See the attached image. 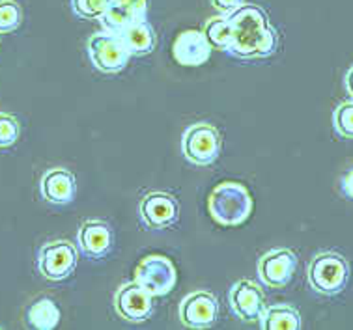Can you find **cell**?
<instances>
[{"mask_svg":"<svg viewBox=\"0 0 353 330\" xmlns=\"http://www.w3.org/2000/svg\"><path fill=\"white\" fill-rule=\"evenodd\" d=\"M334 131L344 136V138H353V101L341 103L333 112Z\"/></svg>","mask_w":353,"mask_h":330,"instance_id":"7402d4cb","label":"cell"},{"mask_svg":"<svg viewBox=\"0 0 353 330\" xmlns=\"http://www.w3.org/2000/svg\"><path fill=\"white\" fill-rule=\"evenodd\" d=\"M180 321L189 329H210L219 316L217 298L208 291L189 293L180 302Z\"/></svg>","mask_w":353,"mask_h":330,"instance_id":"8fae6325","label":"cell"},{"mask_svg":"<svg viewBox=\"0 0 353 330\" xmlns=\"http://www.w3.org/2000/svg\"><path fill=\"white\" fill-rule=\"evenodd\" d=\"M114 311L129 323H142L152 318L154 295L146 291L139 282H125L114 293Z\"/></svg>","mask_w":353,"mask_h":330,"instance_id":"ba28073f","label":"cell"},{"mask_svg":"<svg viewBox=\"0 0 353 330\" xmlns=\"http://www.w3.org/2000/svg\"><path fill=\"white\" fill-rule=\"evenodd\" d=\"M135 282H139L154 297H165L172 291L178 282V271L168 258L161 254L146 256L135 271Z\"/></svg>","mask_w":353,"mask_h":330,"instance_id":"52a82bcc","label":"cell"},{"mask_svg":"<svg viewBox=\"0 0 353 330\" xmlns=\"http://www.w3.org/2000/svg\"><path fill=\"white\" fill-rule=\"evenodd\" d=\"M254 209L249 189L236 181L217 185L208 198V211L221 226H241L249 220Z\"/></svg>","mask_w":353,"mask_h":330,"instance_id":"7a4b0ae2","label":"cell"},{"mask_svg":"<svg viewBox=\"0 0 353 330\" xmlns=\"http://www.w3.org/2000/svg\"><path fill=\"white\" fill-rule=\"evenodd\" d=\"M202 32H204L208 43L212 45V49H219V51L230 49L232 25L228 15H215L212 19H208Z\"/></svg>","mask_w":353,"mask_h":330,"instance_id":"d6986e66","label":"cell"},{"mask_svg":"<svg viewBox=\"0 0 353 330\" xmlns=\"http://www.w3.org/2000/svg\"><path fill=\"white\" fill-rule=\"evenodd\" d=\"M307 278L310 287L320 295L333 297L347 286L350 280V263L339 252H320L310 261L307 269Z\"/></svg>","mask_w":353,"mask_h":330,"instance_id":"3957f363","label":"cell"},{"mask_svg":"<svg viewBox=\"0 0 353 330\" xmlns=\"http://www.w3.org/2000/svg\"><path fill=\"white\" fill-rule=\"evenodd\" d=\"M260 329L262 330H299L301 329V316L294 306L275 305L263 308L260 316Z\"/></svg>","mask_w":353,"mask_h":330,"instance_id":"e0dca14e","label":"cell"},{"mask_svg":"<svg viewBox=\"0 0 353 330\" xmlns=\"http://www.w3.org/2000/svg\"><path fill=\"white\" fill-rule=\"evenodd\" d=\"M112 4V0H71V8L81 19H101L107 10Z\"/></svg>","mask_w":353,"mask_h":330,"instance_id":"44dd1931","label":"cell"},{"mask_svg":"<svg viewBox=\"0 0 353 330\" xmlns=\"http://www.w3.org/2000/svg\"><path fill=\"white\" fill-rule=\"evenodd\" d=\"M39 192L41 198L52 205H68L77 196V181L70 170L52 168L46 172L39 181Z\"/></svg>","mask_w":353,"mask_h":330,"instance_id":"9a60e30c","label":"cell"},{"mask_svg":"<svg viewBox=\"0 0 353 330\" xmlns=\"http://www.w3.org/2000/svg\"><path fill=\"white\" fill-rule=\"evenodd\" d=\"M346 90H347V94H350V97L353 99V68H350V71L346 73Z\"/></svg>","mask_w":353,"mask_h":330,"instance_id":"4316f807","label":"cell"},{"mask_svg":"<svg viewBox=\"0 0 353 330\" xmlns=\"http://www.w3.org/2000/svg\"><path fill=\"white\" fill-rule=\"evenodd\" d=\"M23 21V10L15 0H0V34L17 30Z\"/></svg>","mask_w":353,"mask_h":330,"instance_id":"ffe728a7","label":"cell"},{"mask_svg":"<svg viewBox=\"0 0 353 330\" xmlns=\"http://www.w3.org/2000/svg\"><path fill=\"white\" fill-rule=\"evenodd\" d=\"M139 216L150 229H167L180 220V203L168 192H148L139 203Z\"/></svg>","mask_w":353,"mask_h":330,"instance_id":"9c48e42d","label":"cell"},{"mask_svg":"<svg viewBox=\"0 0 353 330\" xmlns=\"http://www.w3.org/2000/svg\"><path fill=\"white\" fill-rule=\"evenodd\" d=\"M341 192L344 198L353 200V168H350L341 178Z\"/></svg>","mask_w":353,"mask_h":330,"instance_id":"484cf974","label":"cell"},{"mask_svg":"<svg viewBox=\"0 0 353 330\" xmlns=\"http://www.w3.org/2000/svg\"><path fill=\"white\" fill-rule=\"evenodd\" d=\"M118 38L122 39L123 47L131 56H144L154 51L155 32L146 17L129 21L118 30Z\"/></svg>","mask_w":353,"mask_h":330,"instance_id":"2e32d148","label":"cell"},{"mask_svg":"<svg viewBox=\"0 0 353 330\" xmlns=\"http://www.w3.org/2000/svg\"><path fill=\"white\" fill-rule=\"evenodd\" d=\"M212 45L208 43L202 30H183L172 43V56L180 65L196 68L205 64L212 56Z\"/></svg>","mask_w":353,"mask_h":330,"instance_id":"5bb4252c","label":"cell"},{"mask_svg":"<svg viewBox=\"0 0 353 330\" xmlns=\"http://www.w3.org/2000/svg\"><path fill=\"white\" fill-rule=\"evenodd\" d=\"M112 4L129 12L133 17H146L148 13V0H112Z\"/></svg>","mask_w":353,"mask_h":330,"instance_id":"cb8c5ba5","label":"cell"},{"mask_svg":"<svg viewBox=\"0 0 353 330\" xmlns=\"http://www.w3.org/2000/svg\"><path fill=\"white\" fill-rule=\"evenodd\" d=\"M77 243L81 252L90 260H103L114 247V235L107 223L90 218L81 224L77 231Z\"/></svg>","mask_w":353,"mask_h":330,"instance_id":"4fadbf2b","label":"cell"},{"mask_svg":"<svg viewBox=\"0 0 353 330\" xmlns=\"http://www.w3.org/2000/svg\"><path fill=\"white\" fill-rule=\"evenodd\" d=\"M77 267V248L70 241L46 243L38 252V271L49 282H62L70 278Z\"/></svg>","mask_w":353,"mask_h":330,"instance_id":"8992f818","label":"cell"},{"mask_svg":"<svg viewBox=\"0 0 353 330\" xmlns=\"http://www.w3.org/2000/svg\"><path fill=\"white\" fill-rule=\"evenodd\" d=\"M88 56L97 71L105 75H116L128 65L131 54L123 47L118 34L101 30L92 34L88 39Z\"/></svg>","mask_w":353,"mask_h":330,"instance_id":"5b68a950","label":"cell"},{"mask_svg":"<svg viewBox=\"0 0 353 330\" xmlns=\"http://www.w3.org/2000/svg\"><path fill=\"white\" fill-rule=\"evenodd\" d=\"M21 125L17 118L0 112V147H12L19 138Z\"/></svg>","mask_w":353,"mask_h":330,"instance_id":"603a6c76","label":"cell"},{"mask_svg":"<svg viewBox=\"0 0 353 330\" xmlns=\"http://www.w3.org/2000/svg\"><path fill=\"white\" fill-rule=\"evenodd\" d=\"M228 302H230L232 311L247 323L258 321L265 308V297H263L262 287L251 280L236 282L228 293Z\"/></svg>","mask_w":353,"mask_h":330,"instance_id":"7c38bea8","label":"cell"},{"mask_svg":"<svg viewBox=\"0 0 353 330\" xmlns=\"http://www.w3.org/2000/svg\"><path fill=\"white\" fill-rule=\"evenodd\" d=\"M297 269V256L288 248L270 250L258 260V278L268 287L281 289L290 284Z\"/></svg>","mask_w":353,"mask_h":330,"instance_id":"30bf717a","label":"cell"},{"mask_svg":"<svg viewBox=\"0 0 353 330\" xmlns=\"http://www.w3.org/2000/svg\"><path fill=\"white\" fill-rule=\"evenodd\" d=\"M212 4L217 12L228 15V13L236 12L239 6H243L245 0H212Z\"/></svg>","mask_w":353,"mask_h":330,"instance_id":"d4e9b609","label":"cell"},{"mask_svg":"<svg viewBox=\"0 0 353 330\" xmlns=\"http://www.w3.org/2000/svg\"><path fill=\"white\" fill-rule=\"evenodd\" d=\"M26 323L32 329L52 330L60 323V308L54 300L39 297L26 310Z\"/></svg>","mask_w":353,"mask_h":330,"instance_id":"ac0fdd59","label":"cell"},{"mask_svg":"<svg viewBox=\"0 0 353 330\" xmlns=\"http://www.w3.org/2000/svg\"><path fill=\"white\" fill-rule=\"evenodd\" d=\"M232 25V56L238 60H260L271 56L279 47V36L268 13L254 4H243L228 13Z\"/></svg>","mask_w":353,"mask_h":330,"instance_id":"6da1fadb","label":"cell"},{"mask_svg":"<svg viewBox=\"0 0 353 330\" xmlns=\"http://www.w3.org/2000/svg\"><path fill=\"white\" fill-rule=\"evenodd\" d=\"M223 149V136L210 123H194L181 136V152L191 165L210 166L219 159Z\"/></svg>","mask_w":353,"mask_h":330,"instance_id":"277c9868","label":"cell"}]
</instances>
